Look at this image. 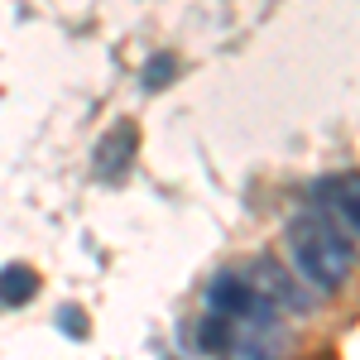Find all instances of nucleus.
<instances>
[{
	"instance_id": "3",
	"label": "nucleus",
	"mask_w": 360,
	"mask_h": 360,
	"mask_svg": "<svg viewBox=\"0 0 360 360\" xmlns=\"http://www.w3.org/2000/svg\"><path fill=\"white\" fill-rule=\"evenodd\" d=\"M245 283L255 288V298H264V303H269V293H274V298H278L283 307H307L303 288H298L293 278L283 274V269H278L274 259H259V264H255V269L245 274Z\"/></svg>"
},
{
	"instance_id": "6",
	"label": "nucleus",
	"mask_w": 360,
	"mask_h": 360,
	"mask_svg": "<svg viewBox=\"0 0 360 360\" xmlns=\"http://www.w3.org/2000/svg\"><path fill=\"white\" fill-rule=\"evenodd\" d=\"M332 202L336 212L360 231V173H346V178H332Z\"/></svg>"
},
{
	"instance_id": "4",
	"label": "nucleus",
	"mask_w": 360,
	"mask_h": 360,
	"mask_svg": "<svg viewBox=\"0 0 360 360\" xmlns=\"http://www.w3.org/2000/svg\"><path fill=\"white\" fill-rule=\"evenodd\" d=\"M135 144H139V130L130 125V120L111 125V130H106V139H101V149H96V173H101V178L125 173V168H130V159H135Z\"/></svg>"
},
{
	"instance_id": "5",
	"label": "nucleus",
	"mask_w": 360,
	"mask_h": 360,
	"mask_svg": "<svg viewBox=\"0 0 360 360\" xmlns=\"http://www.w3.org/2000/svg\"><path fill=\"white\" fill-rule=\"evenodd\" d=\"M34 293H39V274H34L29 264H10V269H0V303L20 307V303H29Z\"/></svg>"
},
{
	"instance_id": "7",
	"label": "nucleus",
	"mask_w": 360,
	"mask_h": 360,
	"mask_svg": "<svg viewBox=\"0 0 360 360\" xmlns=\"http://www.w3.org/2000/svg\"><path fill=\"white\" fill-rule=\"evenodd\" d=\"M231 322L226 317H207L202 327H197V351H231Z\"/></svg>"
},
{
	"instance_id": "2",
	"label": "nucleus",
	"mask_w": 360,
	"mask_h": 360,
	"mask_svg": "<svg viewBox=\"0 0 360 360\" xmlns=\"http://www.w3.org/2000/svg\"><path fill=\"white\" fill-rule=\"evenodd\" d=\"M207 303H212V317H250L255 307V288L245 283V274H217L212 288H207Z\"/></svg>"
},
{
	"instance_id": "1",
	"label": "nucleus",
	"mask_w": 360,
	"mask_h": 360,
	"mask_svg": "<svg viewBox=\"0 0 360 360\" xmlns=\"http://www.w3.org/2000/svg\"><path fill=\"white\" fill-rule=\"evenodd\" d=\"M288 245H293V259H298V274H307L317 288H341L346 283V274H351V245L327 221L298 217L288 226Z\"/></svg>"
},
{
	"instance_id": "8",
	"label": "nucleus",
	"mask_w": 360,
	"mask_h": 360,
	"mask_svg": "<svg viewBox=\"0 0 360 360\" xmlns=\"http://www.w3.org/2000/svg\"><path fill=\"white\" fill-rule=\"evenodd\" d=\"M173 77H178V58H173V53L149 58V68H144V86H149V91H164Z\"/></svg>"
},
{
	"instance_id": "9",
	"label": "nucleus",
	"mask_w": 360,
	"mask_h": 360,
	"mask_svg": "<svg viewBox=\"0 0 360 360\" xmlns=\"http://www.w3.org/2000/svg\"><path fill=\"white\" fill-rule=\"evenodd\" d=\"M58 327L72 336V341H82V336L91 332V322H86V312H82V307H58Z\"/></svg>"
}]
</instances>
